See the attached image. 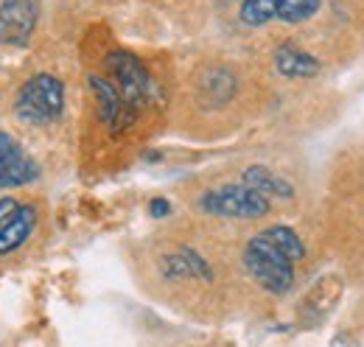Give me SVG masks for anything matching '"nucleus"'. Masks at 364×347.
I'll use <instances>...</instances> for the list:
<instances>
[{"mask_svg":"<svg viewBox=\"0 0 364 347\" xmlns=\"http://www.w3.org/2000/svg\"><path fill=\"white\" fill-rule=\"evenodd\" d=\"M322 0H241L238 17L250 28H261L267 23H306L317 17Z\"/></svg>","mask_w":364,"mask_h":347,"instance_id":"obj_5","label":"nucleus"},{"mask_svg":"<svg viewBox=\"0 0 364 347\" xmlns=\"http://www.w3.org/2000/svg\"><path fill=\"white\" fill-rule=\"evenodd\" d=\"M241 182L247 185V188H252V191H258L261 196H267V199H291L294 196V185L291 182H286L283 176H277L272 169H267V166H250L244 176H241Z\"/></svg>","mask_w":364,"mask_h":347,"instance_id":"obj_12","label":"nucleus"},{"mask_svg":"<svg viewBox=\"0 0 364 347\" xmlns=\"http://www.w3.org/2000/svg\"><path fill=\"white\" fill-rule=\"evenodd\" d=\"M17 208H20V205H17L11 196H3V199H0V224H6V221H9V216H11Z\"/></svg>","mask_w":364,"mask_h":347,"instance_id":"obj_15","label":"nucleus"},{"mask_svg":"<svg viewBox=\"0 0 364 347\" xmlns=\"http://www.w3.org/2000/svg\"><path fill=\"white\" fill-rule=\"evenodd\" d=\"M261 235L272 244L280 255H286V258L291 260V263H300V260L306 258V244L300 241V235H297L291 227H286V224H272V227H267Z\"/></svg>","mask_w":364,"mask_h":347,"instance_id":"obj_13","label":"nucleus"},{"mask_svg":"<svg viewBox=\"0 0 364 347\" xmlns=\"http://www.w3.org/2000/svg\"><path fill=\"white\" fill-rule=\"evenodd\" d=\"M199 208L219 218H264L269 213L272 202L258 191L247 188L244 182H238V185H222L208 191L199 199Z\"/></svg>","mask_w":364,"mask_h":347,"instance_id":"obj_4","label":"nucleus"},{"mask_svg":"<svg viewBox=\"0 0 364 347\" xmlns=\"http://www.w3.org/2000/svg\"><path fill=\"white\" fill-rule=\"evenodd\" d=\"M107 73L112 76V85L118 87V92L124 95V101L140 112L146 104H151L154 98V79L146 70V65L129 50H112L104 59Z\"/></svg>","mask_w":364,"mask_h":347,"instance_id":"obj_3","label":"nucleus"},{"mask_svg":"<svg viewBox=\"0 0 364 347\" xmlns=\"http://www.w3.org/2000/svg\"><path fill=\"white\" fill-rule=\"evenodd\" d=\"M65 112V85L50 73L31 76L17 92V115L28 124L46 127L59 121Z\"/></svg>","mask_w":364,"mask_h":347,"instance_id":"obj_1","label":"nucleus"},{"mask_svg":"<svg viewBox=\"0 0 364 347\" xmlns=\"http://www.w3.org/2000/svg\"><path fill=\"white\" fill-rule=\"evenodd\" d=\"M319 59L314 53L297 48V45L286 43L274 50V70L283 79H311L319 73Z\"/></svg>","mask_w":364,"mask_h":347,"instance_id":"obj_10","label":"nucleus"},{"mask_svg":"<svg viewBox=\"0 0 364 347\" xmlns=\"http://www.w3.org/2000/svg\"><path fill=\"white\" fill-rule=\"evenodd\" d=\"M34 227H37V208L20 205L6 224H0V255H11L14 250H20L31 238Z\"/></svg>","mask_w":364,"mask_h":347,"instance_id":"obj_11","label":"nucleus"},{"mask_svg":"<svg viewBox=\"0 0 364 347\" xmlns=\"http://www.w3.org/2000/svg\"><path fill=\"white\" fill-rule=\"evenodd\" d=\"M37 176H40V169L26 154V149L9 132H0V191L28 185Z\"/></svg>","mask_w":364,"mask_h":347,"instance_id":"obj_8","label":"nucleus"},{"mask_svg":"<svg viewBox=\"0 0 364 347\" xmlns=\"http://www.w3.org/2000/svg\"><path fill=\"white\" fill-rule=\"evenodd\" d=\"M87 82H90V90L92 95H95L98 118L107 124V129L112 132V134H121V132L129 129L135 124L137 112L124 101V95L118 92V87L112 85L109 79H104V76H95V73H92Z\"/></svg>","mask_w":364,"mask_h":347,"instance_id":"obj_7","label":"nucleus"},{"mask_svg":"<svg viewBox=\"0 0 364 347\" xmlns=\"http://www.w3.org/2000/svg\"><path fill=\"white\" fill-rule=\"evenodd\" d=\"M244 266L258 280V286L272 294H289L294 289V263L280 255L261 233L244 247Z\"/></svg>","mask_w":364,"mask_h":347,"instance_id":"obj_2","label":"nucleus"},{"mask_svg":"<svg viewBox=\"0 0 364 347\" xmlns=\"http://www.w3.org/2000/svg\"><path fill=\"white\" fill-rule=\"evenodd\" d=\"M40 23V0H0V45L26 48Z\"/></svg>","mask_w":364,"mask_h":347,"instance_id":"obj_6","label":"nucleus"},{"mask_svg":"<svg viewBox=\"0 0 364 347\" xmlns=\"http://www.w3.org/2000/svg\"><path fill=\"white\" fill-rule=\"evenodd\" d=\"M160 274L166 280H185V277H196V280H205V283L213 280L210 263L202 258L196 250H191V247H182V250L171 252V255H163Z\"/></svg>","mask_w":364,"mask_h":347,"instance_id":"obj_9","label":"nucleus"},{"mask_svg":"<svg viewBox=\"0 0 364 347\" xmlns=\"http://www.w3.org/2000/svg\"><path fill=\"white\" fill-rule=\"evenodd\" d=\"M149 213L154 218H166L171 213V202L168 199H163V196H154L151 202H149Z\"/></svg>","mask_w":364,"mask_h":347,"instance_id":"obj_14","label":"nucleus"}]
</instances>
